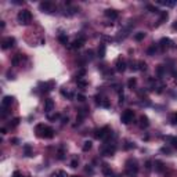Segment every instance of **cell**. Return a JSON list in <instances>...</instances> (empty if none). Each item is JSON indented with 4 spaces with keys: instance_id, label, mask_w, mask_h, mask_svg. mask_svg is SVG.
Listing matches in <instances>:
<instances>
[{
    "instance_id": "cell-1",
    "label": "cell",
    "mask_w": 177,
    "mask_h": 177,
    "mask_svg": "<svg viewBox=\"0 0 177 177\" xmlns=\"http://www.w3.org/2000/svg\"><path fill=\"white\" fill-rule=\"evenodd\" d=\"M109 136H112V130H111L109 126H104V127L97 129V130L94 132V137L98 138V140H107Z\"/></svg>"
},
{
    "instance_id": "cell-2",
    "label": "cell",
    "mask_w": 177,
    "mask_h": 177,
    "mask_svg": "<svg viewBox=\"0 0 177 177\" xmlns=\"http://www.w3.org/2000/svg\"><path fill=\"white\" fill-rule=\"evenodd\" d=\"M138 173V166H137V162L133 159H129L126 162V174L129 177H136Z\"/></svg>"
},
{
    "instance_id": "cell-3",
    "label": "cell",
    "mask_w": 177,
    "mask_h": 177,
    "mask_svg": "<svg viewBox=\"0 0 177 177\" xmlns=\"http://www.w3.org/2000/svg\"><path fill=\"white\" fill-rule=\"evenodd\" d=\"M17 20L21 25H28L32 21V14L29 10H21L17 15Z\"/></svg>"
},
{
    "instance_id": "cell-4",
    "label": "cell",
    "mask_w": 177,
    "mask_h": 177,
    "mask_svg": "<svg viewBox=\"0 0 177 177\" xmlns=\"http://www.w3.org/2000/svg\"><path fill=\"white\" fill-rule=\"evenodd\" d=\"M133 119H134V111H132V109H126L125 112L122 114V116H120V120H122V123H125V125L132 123Z\"/></svg>"
},
{
    "instance_id": "cell-5",
    "label": "cell",
    "mask_w": 177,
    "mask_h": 177,
    "mask_svg": "<svg viewBox=\"0 0 177 177\" xmlns=\"http://www.w3.org/2000/svg\"><path fill=\"white\" fill-rule=\"evenodd\" d=\"M15 46V38L13 36H9V38H4L3 42H1V49L3 50H7V49H11Z\"/></svg>"
},
{
    "instance_id": "cell-6",
    "label": "cell",
    "mask_w": 177,
    "mask_h": 177,
    "mask_svg": "<svg viewBox=\"0 0 177 177\" xmlns=\"http://www.w3.org/2000/svg\"><path fill=\"white\" fill-rule=\"evenodd\" d=\"M39 7H40V10L43 13H51L54 10V6H53L51 1H49V0H46V1H42L40 4H39Z\"/></svg>"
},
{
    "instance_id": "cell-7",
    "label": "cell",
    "mask_w": 177,
    "mask_h": 177,
    "mask_svg": "<svg viewBox=\"0 0 177 177\" xmlns=\"http://www.w3.org/2000/svg\"><path fill=\"white\" fill-rule=\"evenodd\" d=\"M116 152V145L115 144H107L103 149V155L105 156H112Z\"/></svg>"
},
{
    "instance_id": "cell-8",
    "label": "cell",
    "mask_w": 177,
    "mask_h": 177,
    "mask_svg": "<svg viewBox=\"0 0 177 177\" xmlns=\"http://www.w3.org/2000/svg\"><path fill=\"white\" fill-rule=\"evenodd\" d=\"M159 46L162 50H166V49H170V47H174V43L172 42L169 38H162L161 42H159Z\"/></svg>"
},
{
    "instance_id": "cell-9",
    "label": "cell",
    "mask_w": 177,
    "mask_h": 177,
    "mask_svg": "<svg viewBox=\"0 0 177 177\" xmlns=\"http://www.w3.org/2000/svg\"><path fill=\"white\" fill-rule=\"evenodd\" d=\"M126 61L123 58H118L116 60V63H115V69L118 71V72H125L126 71Z\"/></svg>"
},
{
    "instance_id": "cell-10",
    "label": "cell",
    "mask_w": 177,
    "mask_h": 177,
    "mask_svg": "<svg viewBox=\"0 0 177 177\" xmlns=\"http://www.w3.org/2000/svg\"><path fill=\"white\" fill-rule=\"evenodd\" d=\"M84 43V38H79V39H76V40H73L68 47L71 49V50H76V49H80L82 46H83Z\"/></svg>"
},
{
    "instance_id": "cell-11",
    "label": "cell",
    "mask_w": 177,
    "mask_h": 177,
    "mask_svg": "<svg viewBox=\"0 0 177 177\" xmlns=\"http://www.w3.org/2000/svg\"><path fill=\"white\" fill-rule=\"evenodd\" d=\"M105 15H107L108 18H111V20H116L118 15H119V13L115 10V9H107V10H105Z\"/></svg>"
},
{
    "instance_id": "cell-12",
    "label": "cell",
    "mask_w": 177,
    "mask_h": 177,
    "mask_svg": "<svg viewBox=\"0 0 177 177\" xmlns=\"http://www.w3.org/2000/svg\"><path fill=\"white\" fill-rule=\"evenodd\" d=\"M53 108H54V101H53L51 98H47V100L44 101V111H46L47 114H50L53 111Z\"/></svg>"
},
{
    "instance_id": "cell-13",
    "label": "cell",
    "mask_w": 177,
    "mask_h": 177,
    "mask_svg": "<svg viewBox=\"0 0 177 177\" xmlns=\"http://www.w3.org/2000/svg\"><path fill=\"white\" fill-rule=\"evenodd\" d=\"M97 54H98V57H100V58H104V57H105V54H107V47H105L104 43H100L98 50H97Z\"/></svg>"
},
{
    "instance_id": "cell-14",
    "label": "cell",
    "mask_w": 177,
    "mask_h": 177,
    "mask_svg": "<svg viewBox=\"0 0 177 177\" xmlns=\"http://www.w3.org/2000/svg\"><path fill=\"white\" fill-rule=\"evenodd\" d=\"M140 126H141L143 129H147V127L149 126V119H148V116H145V115H141V116H140Z\"/></svg>"
},
{
    "instance_id": "cell-15",
    "label": "cell",
    "mask_w": 177,
    "mask_h": 177,
    "mask_svg": "<svg viewBox=\"0 0 177 177\" xmlns=\"http://www.w3.org/2000/svg\"><path fill=\"white\" fill-rule=\"evenodd\" d=\"M43 138H53L54 137V130H53L51 127H47L46 126V129H44V132H43Z\"/></svg>"
},
{
    "instance_id": "cell-16",
    "label": "cell",
    "mask_w": 177,
    "mask_h": 177,
    "mask_svg": "<svg viewBox=\"0 0 177 177\" xmlns=\"http://www.w3.org/2000/svg\"><path fill=\"white\" fill-rule=\"evenodd\" d=\"M14 103V97L13 95H6L4 98H3V101H1V104H3V107H10L11 104Z\"/></svg>"
},
{
    "instance_id": "cell-17",
    "label": "cell",
    "mask_w": 177,
    "mask_h": 177,
    "mask_svg": "<svg viewBox=\"0 0 177 177\" xmlns=\"http://www.w3.org/2000/svg\"><path fill=\"white\" fill-rule=\"evenodd\" d=\"M76 83H78L79 87H82V89H84V87L89 86V82H87L84 78H78V79H76Z\"/></svg>"
},
{
    "instance_id": "cell-18",
    "label": "cell",
    "mask_w": 177,
    "mask_h": 177,
    "mask_svg": "<svg viewBox=\"0 0 177 177\" xmlns=\"http://www.w3.org/2000/svg\"><path fill=\"white\" fill-rule=\"evenodd\" d=\"M44 129H46V126L42 125V123H40V125H36V127H35V130H36V136H38V137H42Z\"/></svg>"
},
{
    "instance_id": "cell-19",
    "label": "cell",
    "mask_w": 177,
    "mask_h": 177,
    "mask_svg": "<svg viewBox=\"0 0 177 177\" xmlns=\"http://www.w3.org/2000/svg\"><path fill=\"white\" fill-rule=\"evenodd\" d=\"M58 42L61 43V44H64V46H66L68 44V36L65 33H60L58 35Z\"/></svg>"
},
{
    "instance_id": "cell-20",
    "label": "cell",
    "mask_w": 177,
    "mask_h": 177,
    "mask_svg": "<svg viewBox=\"0 0 177 177\" xmlns=\"http://www.w3.org/2000/svg\"><path fill=\"white\" fill-rule=\"evenodd\" d=\"M154 166H155V170H156V172H159V173H161V172H163V169H165V167H163V162H162V161H155Z\"/></svg>"
},
{
    "instance_id": "cell-21",
    "label": "cell",
    "mask_w": 177,
    "mask_h": 177,
    "mask_svg": "<svg viewBox=\"0 0 177 177\" xmlns=\"http://www.w3.org/2000/svg\"><path fill=\"white\" fill-rule=\"evenodd\" d=\"M24 152H25V155H26V156H33L31 144H25V145H24Z\"/></svg>"
},
{
    "instance_id": "cell-22",
    "label": "cell",
    "mask_w": 177,
    "mask_h": 177,
    "mask_svg": "<svg viewBox=\"0 0 177 177\" xmlns=\"http://www.w3.org/2000/svg\"><path fill=\"white\" fill-rule=\"evenodd\" d=\"M167 17H169V15H167V11H162V13H161V18H159V21H158V25L163 24V22L167 20ZM158 25H156V26H158Z\"/></svg>"
},
{
    "instance_id": "cell-23",
    "label": "cell",
    "mask_w": 177,
    "mask_h": 177,
    "mask_svg": "<svg viewBox=\"0 0 177 177\" xmlns=\"http://www.w3.org/2000/svg\"><path fill=\"white\" fill-rule=\"evenodd\" d=\"M91 147H93V143H91V141H84L82 149H83L84 152H87V151H90V149H91Z\"/></svg>"
},
{
    "instance_id": "cell-24",
    "label": "cell",
    "mask_w": 177,
    "mask_h": 177,
    "mask_svg": "<svg viewBox=\"0 0 177 177\" xmlns=\"http://www.w3.org/2000/svg\"><path fill=\"white\" fill-rule=\"evenodd\" d=\"M51 177H68V174H66L64 170H55L51 174Z\"/></svg>"
},
{
    "instance_id": "cell-25",
    "label": "cell",
    "mask_w": 177,
    "mask_h": 177,
    "mask_svg": "<svg viewBox=\"0 0 177 177\" xmlns=\"http://www.w3.org/2000/svg\"><path fill=\"white\" fill-rule=\"evenodd\" d=\"M136 84H137V79H136V78H130L129 82H127V87L133 90V89L136 87Z\"/></svg>"
},
{
    "instance_id": "cell-26",
    "label": "cell",
    "mask_w": 177,
    "mask_h": 177,
    "mask_svg": "<svg viewBox=\"0 0 177 177\" xmlns=\"http://www.w3.org/2000/svg\"><path fill=\"white\" fill-rule=\"evenodd\" d=\"M20 60H21V54H15V55L13 57V60H11V64H13L14 66H17V65L20 64Z\"/></svg>"
},
{
    "instance_id": "cell-27",
    "label": "cell",
    "mask_w": 177,
    "mask_h": 177,
    "mask_svg": "<svg viewBox=\"0 0 177 177\" xmlns=\"http://www.w3.org/2000/svg\"><path fill=\"white\" fill-rule=\"evenodd\" d=\"M156 51H158V46L152 44L151 47H148V50H147V54H148V55H154Z\"/></svg>"
},
{
    "instance_id": "cell-28",
    "label": "cell",
    "mask_w": 177,
    "mask_h": 177,
    "mask_svg": "<svg viewBox=\"0 0 177 177\" xmlns=\"http://www.w3.org/2000/svg\"><path fill=\"white\" fill-rule=\"evenodd\" d=\"M61 95L65 97V98H69V100H72V98H73V94L69 93V91H68V90H65V89H61Z\"/></svg>"
},
{
    "instance_id": "cell-29",
    "label": "cell",
    "mask_w": 177,
    "mask_h": 177,
    "mask_svg": "<svg viewBox=\"0 0 177 177\" xmlns=\"http://www.w3.org/2000/svg\"><path fill=\"white\" fill-rule=\"evenodd\" d=\"M103 172H104L105 176H111V174H112V170H111V167L108 166L107 163H104V165H103Z\"/></svg>"
},
{
    "instance_id": "cell-30",
    "label": "cell",
    "mask_w": 177,
    "mask_h": 177,
    "mask_svg": "<svg viewBox=\"0 0 177 177\" xmlns=\"http://www.w3.org/2000/svg\"><path fill=\"white\" fill-rule=\"evenodd\" d=\"M144 38H145V33H144V32H137V33L134 35V39L137 40V42H141Z\"/></svg>"
},
{
    "instance_id": "cell-31",
    "label": "cell",
    "mask_w": 177,
    "mask_h": 177,
    "mask_svg": "<svg viewBox=\"0 0 177 177\" xmlns=\"http://www.w3.org/2000/svg\"><path fill=\"white\" fill-rule=\"evenodd\" d=\"M137 66H138L140 71H147V63H144V61H138Z\"/></svg>"
},
{
    "instance_id": "cell-32",
    "label": "cell",
    "mask_w": 177,
    "mask_h": 177,
    "mask_svg": "<svg viewBox=\"0 0 177 177\" xmlns=\"http://www.w3.org/2000/svg\"><path fill=\"white\" fill-rule=\"evenodd\" d=\"M58 118H60V114H57V112L47 115V119H49V120H55V119H58Z\"/></svg>"
},
{
    "instance_id": "cell-33",
    "label": "cell",
    "mask_w": 177,
    "mask_h": 177,
    "mask_svg": "<svg viewBox=\"0 0 177 177\" xmlns=\"http://www.w3.org/2000/svg\"><path fill=\"white\" fill-rule=\"evenodd\" d=\"M20 118H14V119H11V122H10V126L11 127H15V126H18L20 125Z\"/></svg>"
},
{
    "instance_id": "cell-34",
    "label": "cell",
    "mask_w": 177,
    "mask_h": 177,
    "mask_svg": "<svg viewBox=\"0 0 177 177\" xmlns=\"http://www.w3.org/2000/svg\"><path fill=\"white\" fill-rule=\"evenodd\" d=\"M57 155H58V159H60V161H63L64 158H65V151H64V147H61V148L58 149V154H57Z\"/></svg>"
},
{
    "instance_id": "cell-35",
    "label": "cell",
    "mask_w": 177,
    "mask_h": 177,
    "mask_svg": "<svg viewBox=\"0 0 177 177\" xmlns=\"http://www.w3.org/2000/svg\"><path fill=\"white\" fill-rule=\"evenodd\" d=\"M147 10L149 13H159V10L156 9L155 6H152V4H147Z\"/></svg>"
},
{
    "instance_id": "cell-36",
    "label": "cell",
    "mask_w": 177,
    "mask_h": 177,
    "mask_svg": "<svg viewBox=\"0 0 177 177\" xmlns=\"http://www.w3.org/2000/svg\"><path fill=\"white\" fill-rule=\"evenodd\" d=\"M78 165H79V159H78V158H73L72 161H71V167H72V169H76Z\"/></svg>"
},
{
    "instance_id": "cell-37",
    "label": "cell",
    "mask_w": 177,
    "mask_h": 177,
    "mask_svg": "<svg viewBox=\"0 0 177 177\" xmlns=\"http://www.w3.org/2000/svg\"><path fill=\"white\" fill-rule=\"evenodd\" d=\"M169 140H170V143H172V145L174 147L177 149V137H167Z\"/></svg>"
},
{
    "instance_id": "cell-38",
    "label": "cell",
    "mask_w": 177,
    "mask_h": 177,
    "mask_svg": "<svg viewBox=\"0 0 177 177\" xmlns=\"http://www.w3.org/2000/svg\"><path fill=\"white\" fill-rule=\"evenodd\" d=\"M156 72H158L159 76H162L163 72H165V66H163V65H159V66H158V69H156Z\"/></svg>"
},
{
    "instance_id": "cell-39",
    "label": "cell",
    "mask_w": 177,
    "mask_h": 177,
    "mask_svg": "<svg viewBox=\"0 0 177 177\" xmlns=\"http://www.w3.org/2000/svg\"><path fill=\"white\" fill-rule=\"evenodd\" d=\"M125 101V94H123V90H119V104H122Z\"/></svg>"
},
{
    "instance_id": "cell-40",
    "label": "cell",
    "mask_w": 177,
    "mask_h": 177,
    "mask_svg": "<svg viewBox=\"0 0 177 177\" xmlns=\"http://www.w3.org/2000/svg\"><path fill=\"white\" fill-rule=\"evenodd\" d=\"M76 100L80 101V103H84V101H86V97H84L83 94H78V95H76Z\"/></svg>"
},
{
    "instance_id": "cell-41",
    "label": "cell",
    "mask_w": 177,
    "mask_h": 177,
    "mask_svg": "<svg viewBox=\"0 0 177 177\" xmlns=\"http://www.w3.org/2000/svg\"><path fill=\"white\" fill-rule=\"evenodd\" d=\"M94 53H93V50H87V51H86V57H87V58H89V60H93V55Z\"/></svg>"
},
{
    "instance_id": "cell-42",
    "label": "cell",
    "mask_w": 177,
    "mask_h": 177,
    "mask_svg": "<svg viewBox=\"0 0 177 177\" xmlns=\"http://www.w3.org/2000/svg\"><path fill=\"white\" fill-rule=\"evenodd\" d=\"M161 152H162V154H167V155H169V154H170V148H167V147H162V148H161Z\"/></svg>"
},
{
    "instance_id": "cell-43",
    "label": "cell",
    "mask_w": 177,
    "mask_h": 177,
    "mask_svg": "<svg viewBox=\"0 0 177 177\" xmlns=\"http://www.w3.org/2000/svg\"><path fill=\"white\" fill-rule=\"evenodd\" d=\"M130 69H132V71H137V69H138L137 63H133V61H132V63H130Z\"/></svg>"
},
{
    "instance_id": "cell-44",
    "label": "cell",
    "mask_w": 177,
    "mask_h": 177,
    "mask_svg": "<svg viewBox=\"0 0 177 177\" xmlns=\"http://www.w3.org/2000/svg\"><path fill=\"white\" fill-rule=\"evenodd\" d=\"M145 169L147 170H151V169H152V162H151V161H147L145 162Z\"/></svg>"
},
{
    "instance_id": "cell-45",
    "label": "cell",
    "mask_w": 177,
    "mask_h": 177,
    "mask_svg": "<svg viewBox=\"0 0 177 177\" xmlns=\"http://www.w3.org/2000/svg\"><path fill=\"white\" fill-rule=\"evenodd\" d=\"M84 73H86V69H84V68H82V69L78 72V75H76V76H78V78H82V76H84Z\"/></svg>"
},
{
    "instance_id": "cell-46",
    "label": "cell",
    "mask_w": 177,
    "mask_h": 177,
    "mask_svg": "<svg viewBox=\"0 0 177 177\" xmlns=\"http://www.w3.org/2000/svg\"><path fill=\"white\" fill-rule=\"evenodd\" d=\"M161 4H165L167 7H173V6H174V1H165V3H161Z\"/></svg>"
},
{
    "instance_id": "cell-47",
    "label": "cell",
    "mask_w": 177,
    "mask_h": 177,
    "mask_svg": "<svg viewBox=\"0 0 177 177\" xmlns=\"http://www.w3.org/2000/svg\"><path fill=\"white\" fill-rule=\"evenodd\" d=\"M125 148H126V149H130V148H134V144H132V143H129V141H127V143H126V145H125Z\"/></svg>"
},
{
    "instance_id": "cell-48",
    "label": "cell",
    "mask_w": 177,
    "mask_h": 177,
    "mask_svg": "<svg viewBox=\"0 0 177 177\" xmlns=\"http://www.w3.org/2000/svg\"><path fill=\"white\" fill-rule=\"evenodd\" d=\"M172 123H173V125H177V114H174L172 116Z\"/></svg>"
},
{
    "instance_id": "cell-49",
    "label": "cell",
    "mask_w": 177,
    "mask_h": 177,
    "mask_svg": "<svg viewBox=\"0 0 177 177\" xmlns=\"http://www.w3.org/2000/svg\"><path fill=\"white\" fill-rule=\"evenodd\" d=\"M13 177H25V176H22L21 173L17 170V172H14V173H13Z\"/></svg>"
},
{
    "instance_id": "cell-50",
    "label": "cell",
    "mask_w": 177,
    "mask_h": 177,
    "mask_svg": "<svg viewBox=\"0 0 177 177\" xmlns=\"http://www.w3.org/2000/svg\"><path fill=\"white\" fill-rule=\"evenodd\" d=\"M84 170H86V172H87V173H90V174H93V169H91V167L89 166V165H87V166H86V169H84Z\"/></svg>"
},
{
    "instance_id": "cell-51",
    "label": "cell",
    "mask_w": 177,
    "mask_h": 177,
    "mask_svg": "<svg viewBox=\"0 0 177 177\" xmlns=\"http://www.w3.org/2000/svg\"><path fill=\"white\" fill-rule=\"evenodd\" d=\"M61 120H63V123L65 125V123H68V122H69V118H68V116H65V118H63Z\"/></svg>"
},
{
    "instance_id": "cell-52",
    "label": "cell",
    "mask_w": 177,
    "mask_h": 177,
    "mask_svg": "<svg viewBox=\"0 0 177 177\" xmlns=\"http://www.w3.org/2000/svg\"><path fill=\"white\" fill-rule=\"evenodd\" d=\"M103 107H105V108H109V103H108L107 100H104V101H103Z\"/></svg>"
},
{
    "instance_id": "cell-53",
    "label": "cell",
    "mask_w": 177,
    "mask_h": 177,
    "mask_svg": "<svg viewBox=\"0 0 177 177\" xmlns=\"http://www.w3.org/2000/svg\"><path fill=\"white\" fill-rule=\"evenodd\" d=\"M11 143H13V144H15V145H17V144H18V143H20V140H18V138H13V140H11Z\"/></svg>"
},
{
    "instance_id": "cell-54",
    "label": "cell",
    "mask_w": 177,
    "mask_h": 177,
    "mask_svg": "<svg viewBox=\"0 0 177 177\" xmlns=\"http://www.w3.org/2000/svg\"><path fill=\"white\" fill-rule=\"evenodd\" d=\"M4 26H6V24L1 21V22H0V29H4Z\"/></svg>"
},
{
    "instance_id": "cell-55",
    "label": "cell",
    "mask_w": 177,
    "mask_h": 177,
    "mask_svg": "<svg viewBox=\"0 0 177 177\" xmlns=\"http://www.w3.org/2000/svg\"><path fill=\"white\" fill-rule=\"evenodd\" d=\"M0 132H1V134H6V132H7V130H6V129H4V127H3V129H1V130H0Z\"/></svg>"
},
{
    "instance_id": "cell-56",
    "label": "cell",
    "mask_w": 177,
    "mask_h": 177,
    "mask_svg": "<svg viewBox=\"0 0 177 177\" xmlns=\"http://www.w3.org/2000/svg\"><path fill=\"white\" fill-rule=\"evenodd\" d=\"M173 28H177V24H173Z\"/></svg>"
},
{
    "instance_id": "cell-57",
    "label": "cell",
    "mask_w": 177,
    "mask_h": 177,
    "mask_svg": "<svg viewBox=\"0 0 177 177\" xmlns=\"http://www.w3.org/2000/svg\"><path fill=\"white\" fill-rule=\"evenodd\" d=\"M71 177H79V176H71Z\"/></svg>"
}]
</instances>
